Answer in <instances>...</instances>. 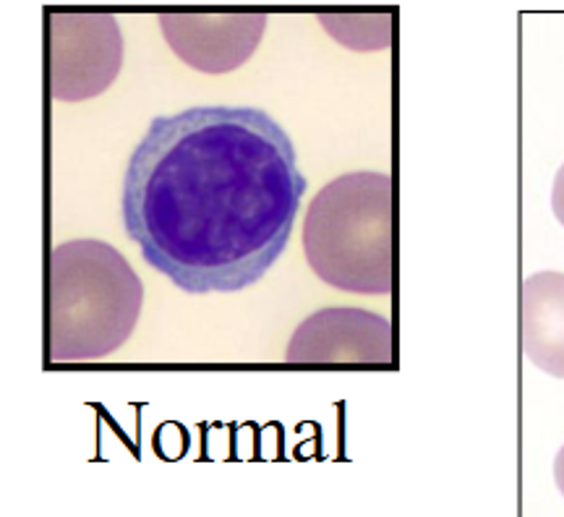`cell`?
I'll use <instances>...</instances> for the list:
<instances>
[{
	"instance_id": "3957f363",
	"label": "cell",
	"mask_w": 564,
	"mask_h": 517,
	"mask_svg": "<svg viewBox=\"0 0 564 517\" xmlns=\"http://www.w3.org/2000/svg\"><path fill=\"white\" fill-rule=\"evenodd\" d=\"M303 251L329 288L392 293V179L358 170L329 181L303 219Z\"/></svg>"
},
{
	"instance_id": "ba28073f",
	"label": "cell",
	"mask_w": 564,
	"mask_h": 517,
	"mask_svg": "<svg viewBox=\"0 0 564 517\" xmlns=\"http://www.w3.org/2000/svg\"><path fill=\"white\" fill-rule=\"evenodd\" d=\"M329 37L350 51H384L392 42L390 13H319Z\"/></svg>"
},
{
	"instance_id": "6da1fadb",
	"label": "cell",
	"mask_w": 564,
	"mask_h": 517,
	"mask_svg": "<svg viewBox=\"0 0 564 517\" xmlns=\"http://www.w3.org/2000/svg\"><path fill=\"white\" fill-rule=\"evenodd\" d=\"M306 179L262 108L196 105L154 118L123 179V228L183 293H238L291 240Z\"/></svg>"
},
{
	"instance_id": "52a82bcc",
	"label": "cell",
	"mask_w": 564,
	"mask_h": 517,
	"mask_svg": "<svg viewBox=\"0 0 564 517\" xmlns=\"http://www.w3.org/2000/svg\"><path fill=\"white\" fill-rule=\"evenodd\" d=\"M520 345L533 366L564 379V272H535L523 280Z\"/></svg>"
},
{
	"instance_id": "9c48e42d",
	"label": "cell",
	"mask_w": 564,
	"mask_h": 517,
	"mask_svg": "<svg viewBox=\"0 0 564 517\" xmlns=\"http://www.w3.org/2000/svg\"><path fill=\"white\" fill-rule=\"evenodd\" d=\"M552 209L556 219H560V225L564 228V165L560 168V173H556L554 179V189H552Z\"/></svg>"
},
{
	"instance_id": "30bf717a",
	"label": "cell",
	"mask_w": 564,
	"mask_h": 517,
	"mask_svg": "<svg viewBox=\"0 0 564 517\" xmlns=\"http://www.w3.org/2000/svg\"><path fill=\"white\" fill-rule=\"evenodd\" d=\"M554 481H556V488L564 494V448L556 452V460H554Z\"/></svg>"
},
{
	"instance_id": "5b68a950",
	"label": "cell",
	"mask_w": 564,
	"mask_h": 517,
	"mask_svg": "<svg viewBox=\"0 0 564 517\" xmlns=\"http://www.w3.org/2000/svg\"><path fill=\"white\" fill-rule=\"evenodd\" d=\"M288 364H392V322L366 309H322L295 327Z\"/></svg>"
},
{
	"instance_id": "277c9868",
	"label": "cell",
	"mask_w": 564,
	"mask_h": 517,
	"mask_svg": "<svg viewBox=\"0 0 564 517\" xmlns=\"http://www.w3.org/2000/svg\"><path fill=\"white\" fill-rule=\"evenodd\" d=\"M123 66V34L112 13L47 11V87L53 100L102 95Z\"/></svg>"
},
{
	"instance_id": "8992f818",
	"label": "cell",
	"mask_w": 564,
	"mask_h": 517,
	"mask_svg": "<svg viewBox=\"0 0 564 517\" xmlns=\"http://www.w3.org/2000/svg\"><path fill=\"white\" fill-rule=\"evenodd\" d=\"M160 30L173 53L202 74H228L257 53L267 30V13H160Z\"/></svg>"
},
{
	"instance_id": "7a4b0ae2",
	"label": "cell",
	"mask_w": 564,
	"mask_h": 517,
	"mask_svg": "<svg viewBox=\"0 0 564 517\" xmlns=\"http://www.w3.org/2000/svg\"><path fill=\"white\" fill-rule=\"evenodd\" d=\"M144 286L121 251L66 240L47 259V360L89 364L116 353L137 327Z\"/></svg>"
}]
</instances>
